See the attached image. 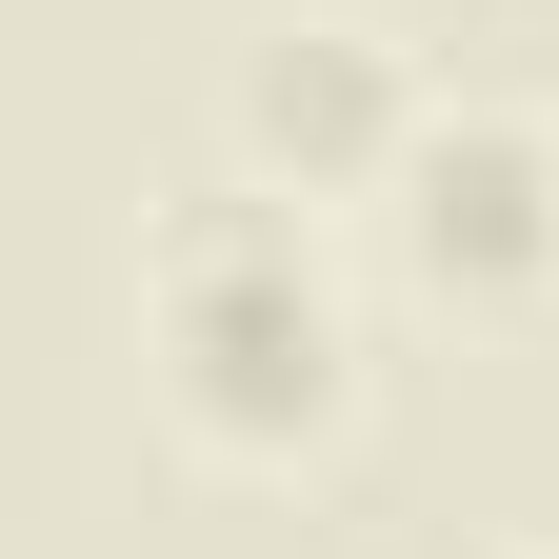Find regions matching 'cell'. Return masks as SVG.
<instances>
[{"label":"cell","mask_w":559,"mask_h":559,"mask_svg":"<svg viewBox=\"0 0 559 559\" xmlns=\"http://www.w3.org/2000/svg\"><path fill=\"white\" fill-rule=\"evenodd\" d=\"M539 559H559V539H539Z\"/></svg>","instance_id":"4"},{"label":"cell","mask_w":559,"mask_h":559,"mask_svg":"<svg viewBox=\"0 0 559 559\" xmlns=\"http://www.w3.org/2000/svg\"><path fill=\"white\" fill-rule=\"evenodd\" d=\"M419 120H440V81H419L360 0H300V21H260V40L221 60V160L280 180V200H320V221L419 160Z\"/></svg>","instance_id":"2"},{"label":"cell","mask_w":559,"mask_h":559,"mask_svg":"<svg viewBox=\"0 0 559 559\" xmlns=\"http://www.w3.org/2000/svg\"><path fill=\"white\" fill-rule=\"evenodd\" d=\"M380 240H400L419 300L539 320V300H559V120H520V100H440V120H419V160L380 180Z\"/></svg>","instance_id":"3"},{"label":"cell","mask_w":559,"mask_h":559,"mask_svg":"<svg viewBox=\"0 0 559 559\" xmlns=\"http://www.w3.org/2000/svg\"><path fill=\"white\" fill-rule=\"evenodd\" d=\"M140 380L221 479H300L360 440V280H340L320 200L280 180H180L140 221Z\"/></svg>","instance_id":"1"}]
</instances>
